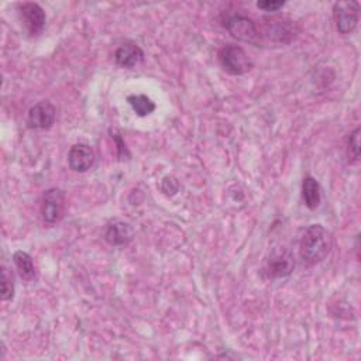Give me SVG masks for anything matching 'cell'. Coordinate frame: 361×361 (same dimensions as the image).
<instances>
[{
  "label": "cell",
  "instance_id": "obj_1",
  "mask_svg": "<svg viewBox=\"0 0 361 361\" xmlns=\"http://www.w3.org/2000/svg\"><path fill=\"white\" fill-rule=\"evenodd\" d=\"M333 235L322 224H310L306 227L299 243V257L305 267H313L331 252Z\"/></svg>",
  "mask_w": 361,
  "mask_h": 361
},
{
  "label": "cell",
  "instance_id": "obj_2",
  "mask_svg": "<svg viewBox=\"0 0 361 361\" xmlns=\"http://www.w3.org/2000/svg\"><path fill=\"white\" fill-rule=\"evenodd\" d=\"M261 47H283L293 42L300 32L299 25L286 17H262L257 21Z\"/></svg>",
  "mask_w": 361,
  "mask_h": 361
},
{
  "label": "cell",
  "instance_id": "obj_3",
  "mask_svg": "<svg viewBox=\"0 0 361 361\" xmlns=\"http://www.w3.org/2000/svg\"><path fill=\"white\" fill-rule=\"evenodd\" d=\"M221 23L233 38L254 47H261L259 34L257 30V21L252 20L251 17L240 13H231V14L227 13L223 17Z\"/></svg>",
  "mask_w": 361,
  "mask_h": 361
},
{
  "label": "cell",
  "instance_id": "obj_4",
  "mask_svg": "<svg viewBox=\"0 0 361 361\" xmlns=\"http://www.w3.org/2000/svg\"><path fill=\"white\" fill-rule=\"evenodd\" d=\"M217 59L224 72L240 76L248 73L254 68V62L250 55L240 45L227 44L219 49Z\"/></svg>",
  "mask_w": 361,
  "mask_h": 361
},
{
  "label": "cell",
  "instance_id": "obj_5",
  "mask_svg": "<svg viewBox=\"0 0 361 361\" xmlns=\"http://www.w3.org/2000/svg\"><path fill=\"white\" fill-rule=\"evenodd\" d=\"M295 269V257L285 247H274L264 261V274L269 279H279L289 276Z\"/></svg>",
  "mask_w": 361,
  "mask_h": 361
},
{
  "label": "cell",
  "instance_id": "obj_6",
  "mask_svg": "<svg viewBox=\"0 0 361 361\" xmlns=\"http://www.w3.org/2000/svg\"><path fill=\"white\" fill-rule=\"evenodd\" d=\"M333 20L340 34H350L360 21L358 1H337L333 4Z\"/></svg>",
  "mask_w": 361,
  "mask_h": 361
},
{
  "label": "cell",
  "instance_id": "obj_7",
  "mask_svg": "<svg viewBox=\"0 0 361 361\" xmlns=\"http://www.w3.org/2000/svg\"><path fill=\"white\" fill-rule=\"evenodd\" d=\"M65 213V192L59 188H49L42 193L41 216L47 224H56Z\"/></svg>",
  "mask_w": 361,
  "mask_h": 361
},
{
  "label": "cell",
  "instance_id": "obj_8",
  "mask_svg": "<svg viewBox=\"0 0 361 361\" xmlns=\"http://www.w3.org/2000/svg\"><path fill=\"white\" fill-rule=\"evenodd\" d=\"M56 109L48 100H41L30 107L27 113V126L32 130H48L54 126Z\"/></svg>",
  "mask_w": 361,
  "mask_h": 361
},
{
  "label": "cell",
  "instance_id": "obj_9",
  "mask_svg": "<svg viewBox=\"0 0 361 361\" xmlns=\"http://www.w3.org/2000/svg\"><path fill=\"white\" fill-rule=\"evenodd\" d=\"M20 16L30 35L35 37L42 32L47 16L44 8L38 3H23L20 6Z\"/></svg>",
  "mask_w": 361,
  "mask_h": 361
},
{
  "label": "cell",
  "instance_id": "obj_10",
  "mask_svg": "<svg viewBox=\"0 0 361 361\" xmlns=\"http://www.w3.org/2000/svg\"><path fill=\"white\" fill-rule=\"evenodd\" d=\"M133 237H134V231L130 223L118 219L110 220L104 228V240L114 247L128 245Z\"/></svg>",
  "mask_w": 361,
  "mask_h": 361
},
{
  "label": "cell",
  "instance_id": "obj_11",
  "mask_svg": "<svg viewBox=\"0 0 361 361\" xmlns=\"http://www.w3.org/2000/svg\"><path fill=\"white\" fill-rule=\"evenodd\" d=\"M94 164V152L87 144H75L68 152V165L75 172H86Z\"/></svg>",
  "mask_w": 361,
  "mask_h": 361
},
{
  "label": "cell",
  "instance_id": "obj_12",
  "mask_svg": "<svg viewBox=\"0 0 361 361\" xmlns=\"http://www.w3.org/2000/svg\"><path fill=\"white\" fill-rule=\"evenodd\" d=\"M113 58H114V62L117 66L126 68V69H133L144 61V52L137 44L126 42V44H121L114 51Z\"/></svg>",
  "mask_w": 361,
  "mask_h": 361
},
{
  "label": "cell",
  "instance_id": "obj_13",
  "mask_svg": "<svg viewBox=\"0 0 361 361\" xmlns=\"http://www.w3.org/2000/svg\"><path fill=\"white\" fill-rule=\"evenodd\" d=\"M302 199L305 206L310 210L319 207L322 202V188L313 176H305L302 180Z\"/></svg>",
  "mask_w": 361,
  "mask_h": 361
},
{
  "label": "cell",
  "instance_id": "obj_14",
  "mask_svg": "<svg viewBox=\"0 0 361 361\" xmlns=\"http://www.w3.org/2000/svg\"><path fill=\"white\" fill-rule=\"evenodd\" d=\"M13 262H14L16 269H17L18 275L21 276V279L32 281L35 278L37 271H35V265H34L30 254L18 250L13 254Z\"/></svg>",
  "mask_w": 361,
  "mask_h": 361
},
{
  "label": "cell",
  "instance_id": "obj_15",
  "mask_svg": "<svg viewBox=\"0 0 361 361\" xmlns=\"http://www.w3.org/2000/svg\"><path fill=\"white\" fill-rule=\"evenodd\" d=\"M127 102L134 113L140 117L149 116L155 110V103L145 94H130L127 96Z\"/></svg>",
  "mask_w": 361,
  "mask_h": 361
},
{
  "label": "cell",
  "instance_id": "obj_16",
  "mask_svg": "<svg viewBox=\"0 0 361 361\" xmlns=\"http://www.w3.org/2000/svg\"><path fill=\"white\" fill-rule=\"evenodd\" d=\"M14 298V278L7 267H1V299L11 300Z\"/></svg>",
  "mask_w": 361,
  "mask_h": 361
},
{
  "label": "cell",
  "instance_id": "obj_17",
  "mask_svg": "<svg viewBox=\"0 0 361 361\" xmlns=\"http://www.w3.org/2000/svg\"><path fill=\"white\" fill-rule=\"evenodd\" d=\"M347 155L348 159L357 161L360 158V127H357L351 134L347 137Z\"/></svg>",
  "mask_w": 361,
  "mask_h": 361
},
{
  "label": "cell",
  "instance_id": "obj_18",
  "mask_svg": "<svg viewBox=\"0 0 361 361\" xmlns=\"http://www.w3.org/2000/svg\"><path fill=\"white\" fill-rule=\"evenodd\" d=\"M283 6H285V1H281V0H264V1L257 3L258 8H261L264 11H271V13L278 11Z\"/></svg>",
  "mask_w": 361,
  "mask_h": 361
},
{
  "label": "cell",
  "instance_id": "obj_19",
  "mask_svg": "<svg viewBox=\"0 0 361 361\" xmlns=\"http://www.w3.org/2000/svg\"><path fill=\"white\" fill-rule=\"evenodd\" d=\"M113 133H114V134H113L111 137L114 138V141H116V144H117V155H118V158H120V159H123V157L128 155L127 147H126L124 140L121 138V135H120L117 131H113Z\"/></svg>",
  "mask_w": 361,
  "mask_h": 361
}]
</instances>
